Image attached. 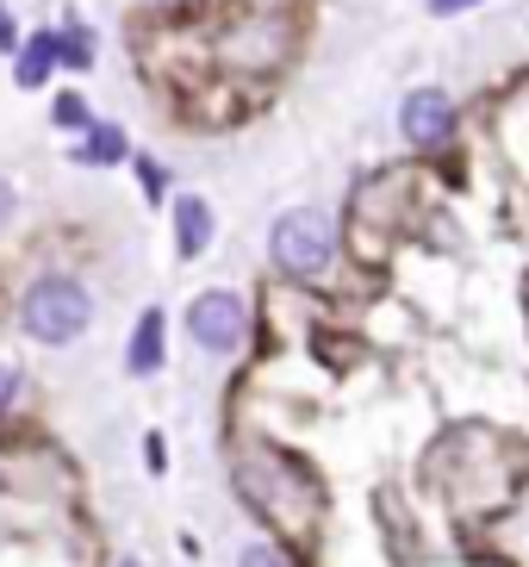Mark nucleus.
Returning <instances> with one entry per match:
<instances>
[{
  "instance_id": "7ed1b4c3",
  "label": "nucleus",
  "mask_w": 529,
  "mask_h": 567,
  "mask_svg": "<svg viewBox=\"0 0 529 567\" xmlns=\"http://www.w3.org/2000/svg\"><path fill=\"white\" fill-rule=\"evenodd\" d=\"M187 337H194L206 355H237L249 337V306L243 293H231V287H206V293H194V306H187Z\"/></svg>"
},
{
  "instance_id": "20e7f679",
  "label": "nucleus",
  "mask_w": 529,
  "mask_h": 567,
  "mask_svg": "<svg viewBox=\"0 0 529 567\" xmlns=\"http://www.w3.org/2000/svg\"><path fill=\"white\" fill-rule=\"evenodd\" d=\"M455 125H461V113H455V101H448L443 87H417V94L398 101V137L412 151H448Z\"/></svg>"
},
{
  "instance_id": "39448f33",
  "label": "nucleus",
  "mask_w": 529,
  "mask_h": 567,
  "mask_svg": "<svg viewBox=\"0 0 529 567\" xmlns=\"http://www.w3.org/2000/svg\"><path fill=\"white\" fill-rule=\"evenodd\" d=\"M168 225H175V256H181V262H199V256L212 250L218 218H212V200H206V194H175V200H168Z\"/></svg>"
},
{
  "instance_id": "a211bd4d",
  "label": "nucleus",
  "mask_w": 529,
  "mask_h": 567,
  "mask_svg": "<svg viewBox=\"0 0 529 567\" xmlns=\"http://www.w3.org/2000/svg\"><path fill=\"white\" fill-rule=\"evenodd\" d=\"M156 7H168V0H156Z\"/></svg>"
},
{
  "instance_id": "9b49d317",
  "label": "nucleus",
  "mask_w": 529,
  "mask_h": 567,
  "mask_svg": "<svg viewBox=\"0 0 529 567\" xmlns=\"http://www.w3.org/2000/svg\"><path fill=\"white\" fill-rule=\"evenodd\" d=\"M237 567H293V561H287V555L274 549V543H249V549L237 555Z\"/></svg>"
},
{
  "instance_id": "2eb2a0df",
  "label": "nucleus",
  "mask_w": 529,
  "mask_h": 567,
  "mask_svg": "<svg viewBox=\"0 0 529 567\" xmlns=\"http://www.w3.org/2000/svg\"><path fill=\"white\" fill-rule=\"evenodd\" d=\"M13 400H19V374H13L7 362H0V412H7Z\"/></svg>"
},
{
  "instance_id": "ddd939ff",
  "label": "nucleus",
  "mask_w": 529,
  "mask_h": 567,
  "mask_svg": "<svg viewBox=\"0 0 529 567\" xmlns=\"http://www.w3.org/2000/svg\"><path fill=\"white\" fill-rule=\"evenodd\" d=\"M424 7H431V19H461L474 7H486V0H424Z\"/></svg>"
},
{
  "instance_id": "4468645a",
  "label": "nucleus",
  "mask_w": 529,
  "mask_h": 567,
  "mask_svg": "<svg viewBox=\"0 0 529 567\" xmlns=\"http://www.w3.org/2000/svg\"><path fill=\"white\" fill-rule=\"evenodd\" d=\"M13 213H19V187L7 182V175H0V231L13 225Z\"/></svg>"
},
{
  "instance_id": "423d86ee",
  "label": "nucleus",
  "mask_w": 529,
  "mask_h": 567,
  "mask_svg": "<svg viewBox=\"0 0 529 567\" xmlns=\"http://www.w3.org/2000/svg\"><path fill=\"white\" fill-rule=\"evenodd\" d=\"M69 163H82V168H125V163H132V137H125V125H106V118H94L87 132H75V151H69Z\"/></svg>"
},
{
  "instance_id": "9d476101",
  "label": "nucleus",
  "mask_w": 529,
  "mask_h": 567,
  "mask_svg": "<svg viewBox=\"0 0 529 567\" xmlns=\"http://www.w3.org/2000/svg\"><path fill=\"white\" fill-rule=\"evenodd\" d=\"M50 125H56V132H87V125H94L87 94H75V87H69V94H56V101H50Z\"/></svg>"
},
{
  "instance_id": "1a4fd4ad",
  "label": "nucleus",
  "mask_w": 529,
  "mask_h": 567,
  "mask_svg": "<svg viewBox=\"0 0 529 567\" xmlns=\"http://www.w3.org/2000/svg\"><path fill=\"white\" fill-rule=\"evenodd\" d=\"M94 32H87L82 19H69L63 32H56V69H75V75H87L94 69Z\"/></svg>"
},
{
  "instance_id": "f03ea898",
  "label": "nucleus",
  "mask_w": 529,
  "mask_h": 567,
  "mask_svg": "<svg viewBox=\"0 0 529 567\" xmlns=\"http://www.w3.org/2000/svg\"><path fill=\"white\" fill-rule=\"evenodd\" d=\"M94 324V300L75 275H38L25 293H19V331L38 337V343H75V337Z\"/></svg>"
},
{
  "instance_id": "f3484780",
  "label": "nucleus",
  "mask_w": 529,
  "mask_h": 567,
  "mask_svg": "<svg viewBox=\"0 0 529 567\" xmlns=\"http://www.w3.org/2000/svg\"><path fill=\"white\" fill-rule=\"evenodd\" d=\"M118 567H144V561H118Z\"/></svg>"
},
{
  "instance_id": "0eeeda50",
  "label": "nucleus",
  "mask_w": 529,
  "mask_h": 567,
  "mask_svg": "<svg viewBox=\"0 0 529 567\" xmlns=\"http://www.w3.org/2000/svg\"><path fill=\"white\" fill-rule=\"evenodd\" d=\"M50 69H56V25H44L25 44H13V82L19 87H44Z\"/></svg>"
},
{
  "instance_id": "f257e3e1",
  "label": "nucleus",
  "mask_w": 529,
  "mask_h": 567,
  "mask_svg": "<svg viewBox=\"0 0 529 567\" xmlns=\"http://www.w3.org/2000/svg\"><path fill=\"white\" fill-rule=\"evenodd\" d=\"M336 218L324 213V206H287L274 225H268V256H274V268L281 275H293V281H324L336 268Z\"/></svg>"
},
{
  "instance_id": "6e6552de",
  "label": "nucleus",
  "mask_w": 529,
  "mask_h": 567,
  "mask_svg": "<svg viewBox=\"0 0 529 567\" xmlns=\"http://www.w3.org/2000/svg\"><path fill=\"white\" fill-rule=\"evenodd\" d=\"M163 331H168V318L149 306L132 331V350H125V368H132V374H156V368H163Z\"/></svg>"
},
{
  "instance_id": "f8f14e48",
  "label": "nucleus",
  "mask_w": 529,
  "mask_h": 567,
  "mask_svg": "<svg viewBox=\"0 0 529 567\" xmlns=\"http://www.w3.org/2000/svg\"><path fill=\"white\" fill-rule=\"evenodd\" d=\"M132 163H137V182H144V194H149V200H163V168L149 163V156H132Z\"/></svg>"
},
{
  "instance_id": "dca6fc26",
  "label": "nucleus",
  "mask_w": 529,
  "mask_h": 567,
  "mask_svg": "<svg viewBox=\"0 0 529 567\" xmlns=\"http://www.w3.org/2000/svg\"><path fill=\"white\" fill-rule=\"evenodd\" d=\"M13 44H19V32H13V13L0 7V56H13Z\"/></svg>"
}]
</instances>
